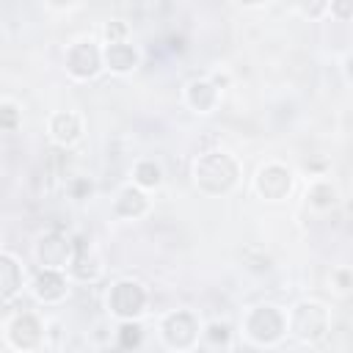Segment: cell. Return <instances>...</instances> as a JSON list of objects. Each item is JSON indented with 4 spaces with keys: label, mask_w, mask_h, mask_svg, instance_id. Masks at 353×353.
<instances>
[{
    "label": "cell",
    "mask_w": 353,
    "mask_h": 353,
    "mask_svg": "<svg viewBox=\"0 0 353 353\" xmlns=\"http://www.w3.org/2000/svg\"><path fill=\"white\" fill-rule=\"evenodd\" d=\"M240 179V163L226 149L201 152L193 160V185L207 196H226Z\"/></svg>",
    "instance_id": "cell-1"
},
{
    "label": "cell",
    "mask_w": 353,
    "mask_h": 353,
    "mask_svg": "<svg viewBox=\"0 0 353 353\" xmlns=\"http://www.w3.org/2000/svg\"><path fill=\"white\" fill-rule=\"evenodd\" d=\"M243 334L251 345L273 347L287 334V314L276 303H256L243 314Z\"/></svg>",
    "instance_id": "cell-2"
},
{
    "label": "cell",
    "mask_w": 353,
    "mask_h": 353,
    "mask_svg": "<svg viewBox=\"0 0 353 353\" xmlns=\"http://www.w3.org/2000/svg\"><path fill=\"white\" fill-rule=\"evenodd\" d=\"M105 306L116 320H138L149 306V290L138 279H119L108 287Z\"/></svg>",
    "instance_id": "cell-3"
},
{
    "label": "cell",
    "mask_w": 353,
    "mask_h": 353,
    "mask_svg": "<svg viewBox=\"0 0 353 353\" xmlns=\"http://www.w3.org/2000/svg\"><path fill=\"white\" fill-rule=\"evenodd\" d=\"M328 328H331L328 309L317 301H298L287 312V331L301 342H317L328 334Z\"/></svg>",
    "instance_id": "cell-4"
},
{
    "label": "cell",
    "mask_w": 353,
    "mask_h": 353,
    "mask_svg": "<svg viewBox=\"0 0 353 353\" xmlns=\"http://www.w3.org/2000/svg\"><path fill=\"white\" fill-rule=\"evenodd\" d=\"M63 66H66V74L77 83L94 80L102 72V44L91 36L74 39L72 44H66Z\"/></svg>",
    "instance_id": "cell-5"
},
{
    "label": "cell",
    "mask_w": 353,
    "mask_h": 353,
    "mask_svg": "<svg viewBox=\"0 0 353 353\" xmlns=\"http://www.w3.org/2000/svg\"><path fill=\"white\" fill-rule=\"evenodd\" d=\"M201 323L190 309H174L160 320V339L171 350H190L199 345Z\"/></svg>",
    "instance_id": "cell-6"
},
{
    "label": "cell",
    "mask_w": 353,
    "mask_h": 353,
    "mask_svg": "<svg viewBox=\"0 0 353 353\" xmlns=\"http://www.w3.org/2000/svg\"><path fill=\"white\" fill-rule=\"evenodd\" d=\"M44 336H47V325L44 320L25 309V312H17L8 323H6V342L14 347V350H36L39 345H44Z\"/></svg>",
    "instance_id": "cell-7"
},
{
    "label": "cell",
    "mask_w": 353,
    "mask_h": 353,
    "mask_svg": "<svg viewBox=\"0 0 353 353\" xmlns=\"http://www.w3.org/2000/svg\"><path fill=\"white\" fill-rule=\"evenodd\" d=\"M72 248L74 240L58 229H50L44 234H39V240L33 243V259L39 268H58L66 270L69 259H72Z\"/></svg>",
    "instance_id": "cell-8"
},
{
    "label": "cell",
    "mask_w": 353,
    "mask_h": 353,
    "mask_svg": "<svg viewBox=\"0 0 353 353\" xmlns=\"http://www.w3.org/2000/svg\"><path fill=\"white\" fill-rule=\"evenodd\" d=\"M254 190L265 201H281L292 190V171L284 163H276V160L265 163V165H259V171L254 176Z\"/></svg>",
    "instance_id": "cell-9"
},
{
    "label": "cell",
    "mask_w": 353,
    "mask_h": 353,
    "mask_svg": "<svg viewBox=\"0 0 353 353\" xmlns=\"http://www.w3.org/2000/svg\"><path fill=\"white\" fill-rule=\"evenodd\" d=\"M30 292L39 303L55 306L69 295V273L58 268H39L30 281Z\"/></svg>",
    "instance_id": "cell-10"
},
{
    "label": "cell",
    "mask_w": 353,
    "mask_h": 353,
    "mask_svg": "<svg viewBox=\"0 0 353 353\" xmlns=\"http://www.w3.org/2000/svg\"><path fill=\"white\" fill-rule=\"evenodd\" d=\"M47 135L58 149H72L83 138V116L77 110H55V113H50Z\"/></svg>",
    "instance_id": "cell-11"
},
{
    "label": "cell",
    "mask_w": 353,
    "mask_h": 353,
    "mask_svg": "<svg viewBox=\"0 0 353 353\" xmlns=\"http://www.w3.org/2000/svg\"><path fill=\"white\" fill-rule=\"evenodd\" d=\"M66 273L74 279V281H83V284H94L99 276H102V259L99 254L94 251V245L83 243V240H74V248H72V259L66 265Z\"/></svg>",
    "instance_id": "cell-12"
},
{
    "label": "cell",
    "mask_w": 353,
    "mask_h": 353,
    "mask_svg": "<svg viewBox=\"0 0 353 353\" xmlns=\"http://www.w3.org/2000/svg\"><path fill=\"white\" fill-rule=\"evenodd\" d=\"M182 99L193 113H212L221 102V88L210 80V74L204 77H193L185 83L182 88Z\"/></svg>",
    "instance_id": "cell-13"
},
{
    "label": "cell",
    "mask_w": 353,
    "mask_h": 353,
    "mask_svg": "<svg viewBox=\"0 0 353 353\" xmlns=\"http://www.w3.org/2000/svg\"><path fill=\"white\" fill-rule=\"evenodd\" d=\"M138 63H141V52L135 44H130V39L102 44V69L113 74H130L138 69Z\"/></svg>",
    "instance_id": "cell-14"
},
{
    "label": "cell",
    "mask_w": 353,
    "mask_h": 353,
    "mask_svg": "<svg viewBox=\"0 0 353 353\" xmlns=\"http://www.w3.org/2000/svg\"><path fill=\"white\" fill-rule=\"evenodd\" d=\"M110 210H113V215L121 218V221H138V218H143V215L149 212V196H146V190H141L138 185L127 182V185H121V188L116 190Z\"/></svg>",
    "instance_id": "cell-15"
},
{
    "label": "cell",
    "mask_w": 353,
    "mask_h": 353,
    "mask_svg": "<svg viewBox=\"0 0 353 353\" xmlns=\"http://www.w3.org/2000/svg\"><path fill=\"white\" fill-rule=\"evenodd\" d=\"M25 287V268L8 251H0V303H8Z\"/></svg>",
    "instance_id": "cell-16"
},
{
    "label": "cell",
    "mask_w": 353,
    "mask_h": 353,
    "mask_svg": "<svg viewBox=\"0 0 353 353\" xmlns=\"http://www.w3.org/2000/svg\"><path fill=\"white\" fill-rule=\"evenodd\" d=\"M130 176H132V185H138L141 190H157L163 185V165L154 160V157H138L130 168Z\"/></svg>",
    "instance_id": "cell-17"
},
{
    "label": "cell",
    "mask_w": 353,
    "mask_h": 353,
    "mask_svg": "<svg viewBox=\"0 0 353 353\" xmlns=\"http://www.w3.org/2000/svg\"><path fill=\"white\" fill-rule=\"evenodd\" d=\"M207 347H221L229 350L232 347V325L226 320H210L201 325V336H199Z\"/></svg>",
    "instance_id": "cell-18"
},
{
    "label": "cell",
    "mask_w": 353,
    "mask_h": 353,
    "mask_svg": "<svg viewBox=\"0 0 353 353\" xmlns=\"http://www.w3.org/2000/svg\"><path fill=\"white\" fill-rule=\"evenodd\" d=\"M306 204L314 207V210H331L336 204V188L328 182V179H314L309 188H306Z\"/></svg>",
    "instance_id": "cell-19"
},
{
    "label": "cell",
    "mask_w": 353,
    "mask_h": 353,
    "mask_svg": "<svg viewBox=\"0 0 353 353\" xmlns=\"http://www.w3.org/2000/svg\"><path fill=\"white\" fill-rule=\"evenodd\" d=\"M143 345V328L138 320H119L116 328V347L121 350H135Z\"/></svg>",
    "instance_id": "cell-20"
},
{
    "label": "cell",
    "mask_w": 353,
    "mask_h": 353,
    "mask_svg": "<svg viewBox=\"0 0 353 353\" xmlns=\"http://www.w3.org/2000/svg\"><path fill=\"white\" fill-rule=\"evenodd\" d=\"M22 124V110L17 102H0V132H17Z\"/></svg>",
    "instance_id": "cell-21"
},
{
    "label": "cell",
    "mask_w": 353,
    "mask_h": 353,
    "mask_svg": "<svg viewBox=\"0 0 353 353\" xmlns=\"http://www.w3.org/2000/svg\"><path fill=\"white\" fill-rule=\"evenodd\" d=\"M66 193H69V199H74V201L91 199V196H94V182H91V176H85V174L72 176V179L66 182Z\"/></svg>",
    "instance_id": "cell-22"
},
{
    "label": "cell",
    "mask_w": 353,
    "mask_h": 353,
    "mask_svg": "<svg viewBox=\"0 0 353 353\" xmlns=\"http://www.w3.org/2000/svg\"><path fill=\"white\" fill-rule=\"evenodd\" d=\"M127 36H130V28L121 19H108L105 28H102V44L105 41H124Z\"/></svg>",
    "instance_id": "cell-23"
},
{
    "label": "cell",
    "mask_w": 353,
    "mask_h": 353,
    "mask_svg": "<svg viewBox=\"0 0 353 353\" xmlns=\"http://www.w3.org/2000/svg\"><path fill=\"white\" fill-rule=\"evenodd\" d=\"M295 3H298V11L309 19H320L328 11V0H295Z\"/></svg>",
    "instance_id": "cell-24"
},
{
    "label": "cell",
    "mask_w": 353,
    "mask_h": 353,
    "mask_svg": "<svg viewBox=\"0 0 353 353\" xmlns=\"http://www.w3.org/2000/svg\"><path fill=\"white\" fill-rule=\"evenodd\" d=\"M328 11L339 19V22H347L353 17V0H328Z\"/></svg>",
    "instance_id": "cell-25"
},
{
    "label": "cell",
    "mask_w": 353,
    "mask_h": 353,
    "mask_svg": "<svg viewBox=\"0 0 353 353\" xmlns=\"http://www.w3.org/2000/svg\"><path fill=\"white\" fill-rule=\"evenodd\" d=\"M47 3H50L52 8H61V11H63V8H72L77 0H47Z\"/></svg>",
    "instance_id": "cell-26"
},
{
    "label": "cell",
    "mask_w": 353,
    "mask_h": 353,
    "mask_svg": "<svg viewBox=\"0 0 353 353\" xmlns=\"http://www.w3.org/2000/svg\"><path fill=\"white\" fill-rule=\"evenodd\" d=\"M240 6H248V8H256V6H262L265 0H237Z\"/></svg>",
    "instance_id": "cell-27"
}]
</instances>
